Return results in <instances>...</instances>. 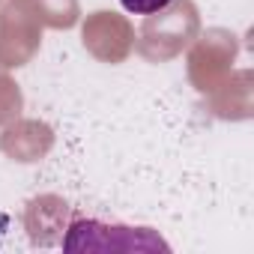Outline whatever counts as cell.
Masks as SVG:
<instances>
[{
	"label": "cell",
	"instance_id": "cell-1",
	"mask_svg": "<svg viewBox=\"0 0 254 254\" xmlns=\"http://www.w3.org/2000/svg\"><path fill=\"white\" fill-rule=\"evenodd\" d=\"M120 3L135 15H153V12H162L165 6H171V0H120Z\"/></svg>",
	"mask_w": 254,
	"mask_h": 254
}]
</instances>
